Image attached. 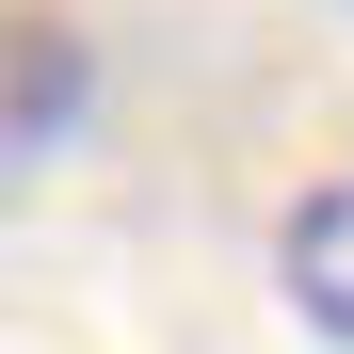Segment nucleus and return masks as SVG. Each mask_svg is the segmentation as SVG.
I'll use <instances>...</instances> for the list:
<instances>
[{
    "label": "nucleus",
    "instance_id": "obj_1",
    "mask_svg": "<svg viewBox=\"0 0 354 354\" xmlns=\"http://www.w3.org/2000/svg\"><path fill=\"white\" fill-rule=\"evenodd\" d=\"M81 113H97V32L65 0H0V161L65 145Z\"/></svg>",
    "mask_w": 354,
    "mask_h": 354
},
{
    "label": "nucleus",
    "instance_id": "obj_2",
    "mask_svg": "<svg viewBox=\"0 0 354 354\" xmlns=\"http://www.w3.org/2000/svg\"><path fill=\"white\" fill-rule=\"evenodd\" d=\"M274 274H290V322L354 354V177L290 194V225H274Z\"/></svg>",
    "mask_w": 354,
    "mask_h": 354
}]
</instances>
